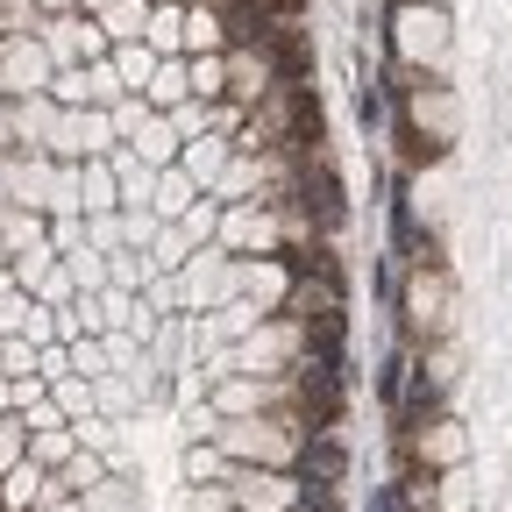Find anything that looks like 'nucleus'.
<instances>
[{
	"label": "nucleus",
	"instance_id": "3",
	"mask_svg": "<svg viewBox=\"0 0 512 512\" xmlns=\"http://www.w3.org/2000/svg\"><path fill=\"white\" fill-rule=\"evenodd\" d=\"M306 207H313V221H320V228H342V214H349V207H342L335 171H313V178H306Z\"/></svg>",
	"mask_w": 512,
	"mask_h": 512
},
{
	"label": "nucleus",
	"instance_id": "4",
	"mask_svg": "<svg viewBox=\"0 0 512 512\" xmlns=\"http://www.w3.org/2000/svg\"><path fill=\"white\" fill-rule=\"evenodd\" d=\"M427 413H434V384L420 377V384H413V399H406V427H420Z\"/></svg>",
	"mask_w": 512,
	"mask_h": 512
},
{
	"label": "nucleus",
	"instance_id": "5",
	"mask_svg": "<svg viewBox=\"0 0 512 512\" xmlns=\"http://www.w3.org/2000/svg\"><path fill=\"white\" fill-rule=\"evenodd\" d=\"M299 136L320 143V100H306V93H299Z\"/></svg>",
	"mask_w": 512,
	"mask_h": 512
},
{
	"label": "nucleus",
	"instance_id": "1",
	"mask_svg": "<svg viewBox=\"0 0 512 512\" xmlns=\"http://www.w3.org/2000/svg\"><path fill=\"white\" fill-rule=\"evenodd\" d=\"M299 392H306V413H313V427H335V413H342V363H306V377H299Z\"/></svg>",
	"mask_w": 512,
	"mask_h": 512
},
{
	"label": "nucleus",
	"instance_id": "2",
	"mask_svg": "<svg viewBox=\"0 0 512 512\" xmlns=\"http://www.w3.org/2000/svg\"><path fill=\"white\" fill-rule=\"evenodd\" d=\"M342 470H349V456H342V441H335V434H320V441L306 448V477H313V491L328 498V491L342 484Z\"/></svg>",
	"mask_w": 512,
	"mask_h": 512
}]
</instances>
